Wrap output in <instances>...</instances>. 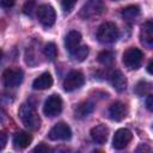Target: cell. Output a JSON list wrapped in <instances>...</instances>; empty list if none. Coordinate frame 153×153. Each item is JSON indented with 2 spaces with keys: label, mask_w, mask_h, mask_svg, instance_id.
I'll return each mask as SVG.
<instances>
[{
  "label": "cell",
  "mask_w": 153,
  "mask_h": 153,
  "mask_svg": "<svg viewBox=\"0 0 153 153\" xmlns=\"http://www.w3.org/2000/svg\"><path fill=\"white\" fill-rule=\"evenodd\" d=\"M1 56H2V51L0 50V59H1Z\"/></svg>",
  "instance_id": "31"
},
{
  "label": "cell",
  "mask_w": 153,
  "mask_h": 153,
  "mask_svg": "<svg viewBox=\"0 0 153 153\" xmlns=\"http://www.w3.org/2000/svg\"><path fill=\"white\" fill-rule=\"evenodd\" d=\"M128 115V109L126 106V104L121 103V102H115L114 104H111L109 106V116L111 120L115 121H122L123 118H126Z\"/></svg>",
  "instance_id": "11"
},
{
  "label": "cell",
  "mask_w": 153,
  "mask_h": 153,
  "mask_svg": "<svg viewBox=\"0 0 153 153\" xmlns=\"http://www.w3.org/2000/svg\"><path fill=\"white\" fill-rule=\"evenodd\" d=\"M152 90V85L147 81H139L135 86V92L139 96H145V94H149Z\"/></svg>",
  "instance_id": "21"
},
{
  "label": "cell",
  "mask_w": 153,
  "mask_h": 153,
  "mask_svg": "<svg viewBox=\"0 0 153 153\" xmlns=\"http://www.w3.org/2000/svg\"><path fill=\"white\" fill-rule=\"evenodd\" d=\"M33 6H35V1L33 0H27L23 7V11L25 14H29L31 16L32 14V11H33Z\"/></svg>",
  "instance_id": "25"
},
{
  "label": "cell",
  "mask_w": 153,
  "mask_h": 153,
  "mask_svg": "<svg viewBox=\"0 0 153 153\" xmlns=\"http://www.w3.org/2000/svg\"><path fill=\"white\" fill-rule=\"evenodd\" d=\"M133 135H131V131L127 128H121L118 129L115 135H114V139H112V146L114 148L116 149H123L128 146V143L130 142Z\"/></svg>",
  "instance_id": "10"
},
{
  "label": "cell",
  "mask_w": 153,
  "mask_h": 153,
  "mask_svg": "<svg viewBox=\"0 0 153 153\" xmlns=\"http://www.w3.org/2000/svg\"><path fill=\"white\" fill-rule=\"evenodd\" d=\"M121 14H122L123 19H126L128 22H131L140 14V7L137 5H129V6H127L122 10Z\"/></svg>",
  "instance_id": "18"
},
{
  "label": "cell",
  "mask_w": 153,
  "mask_h": 153,
  "mask_svg": "<svg viewBox=\"0 0 153 153\" xmlns=\"http://www.w3.org/2000/svg\"><path fill=\"white\" fill-rule=\"evenodd\" d=\"M88 55V48L86 45H82V47H78L75 48L73 51H71V56L74 61L76 62H81L84 61Z\"/></svg>",
  "instance_id": "20"
},
{
  "label": "cell",
  "mask_w": 153,
  "mask_h": 153,
  "mask_svg": "<svg viewBox=\"0 0 153 153\" xmlns=\"http://www.w3.org/2000/svg\"><path fill=\"white\" fill-rule=\"evenodd\" d=\"M48 151H49V147L45 146L44 143H41V145H38L37 147L33 148V152H48Z\"/></svg>",
  "instance_id": "28"
},
{
  "label": "cell",
  "mask_w": 153,
  "mask_h": 153,
  "mask_svg": "<svg viewBox=\"0 0 153 153\" xmlns=\"http://www.w3.org/2000/svg\"><path fill=\"white\" fill-rule=\"evenodd\" d=\"M143 54L137 48H129L123 53V63L128 69H137L141 66Z\"/></svg>",
  "instance_id": "4"
},
{
  "label": "cell",
  "mask_w": 153,
  "mask_h": 153,
  "mask_svg": "<svg viewBox=\"0 0 153 153\" xmlns=\"http://www.w3.org/2000/svg\"><path fill=\"white\" fill-rule=\"evenodd\" d=\"M148 73H152V61H151L149 65H148Z\"/></svg>",
  "instance_id": "30"
},
{
  "label": "cell",
  "mask_w": 153,
  "mask_h": 153,
  "mask_svg": "<svg viewBox=\"0 0 153 153\" xmlns=\"http://www.w3.org/2000/svg\"><path fill=\"white\" fill-rule=\"evenodd\" d=\"M141 42L147 48H152L153 45V23L149 20L141 26Z\"/></svg>",
  "instance_id": "13"
},
{
  "label": "cell",
  "mask_w": 153,
  "mask_h": 153,
  "mask_svg": "<svg viewBox=\"0 0 153 153\" xmlns=\"http://www.w3.org/2000/svg\"><path fill=\"white\" fill-rule=\"evenodd\" d=\"M16 0H0V6L4 8H10L14 5Z\"/></svg>",
  "instance_id": "26"
},
{
  "label": "cell",
  "mask_w": 153,
  "mask_h": 153,
  "mask_svg": "<svg viewBox=\"0 0 153 153\" xmlns=\"http://www.w3.org/2000/svg\"><path fill=\"white\" fill-rule=\"evenodd\" d=\"M75 4H76V0H61V5L65 12H71L75 6Z\"/></svg>",
  "instance_id": "24"
},
{
  "label": "cell",
  "mask_w": 153,
  "mask_h": 153,
  "mask_svg": "<svg viewBox=\"0 0 153 153\" xmlns=\"http://www.w3.org/2000/svg\"><path fill=\"white\" fill-rule=\"evenodd\" d=\"M80 42H81V35H80V32H78V31H69V32L67 33L66 38H65L66 49L71 53V51H73L75 48L79 47Z\"/></svg>",
  "instance_id": "14"
},
{
  "label": "cell",
  "mask_w": 153,
  "mask_h": 153,
  "mask_svg": "<svg viewBox=\"0 0 153 153\" xmlns=\"http://www.w3.org/2000/svg\"><path fill=\"white\" fill-rule=\"evenodd\" d=\"M91 137L92 140L96 142V143H105L106 140H108V136H109V129L108 127L103 126V124H99V126H96L91 129Z\"/></svg>",
  "instance_id": "12"
},
{
  "label": "cell",
  "mask_w": 153,
  "mask_h": 153,
  "mask_svg": "<svg viewBox=\"0 0 153 153\" xmlns=\"http://www.w3.org/2000/svg\"><path fill=\"white\" fill-rule=\"evenodd\" d=\"M37 17H38V20L44 26H51L55 23L56 13L53 6L45 4V5H41L37 8Z\"/></svg>",
  "instance_id": "7"
},
{
  "label": "cell",
  "mask_w": 153,
  "mask_h": 153,
  "mask_svg": "<svg viewBox=\"0 0 153 153\" xmlns=\"http://www.w3.org/2000/svg\"><path fill=\"white\" fill-rule=\"evenodd\" d=\"M152 100H153L152 96L148 94V97H147V99H146V105H147V109H148V110H152V109H153V106H152V105H153Z\"/></svg>",
  "instance_id": "29"
},
{
  "label": "cell",
  "mask_w": 153,
  "mask_h": 153,
  "mask_svg": "<svg viewBox=\"0 0 153 153\" xmlns=\"http://www.w3.org/2000/svg\"><path fill=\"white\" fill-rule=\"evenodd\" d=\"M4 84L7 87H17L23 81V72L19 68H8L2 75Z\"/></svg>",
  "instance_id": "8"
},
{
  "label": "cell",
  "mask_w": 153,
  "mask_h": 153,
  "mask_svg": "<svg viewBox=\"0 0 153 153\" xmlns=\"http://www.w3.org/2000/svg\"><path fill=\"white\" fill-rule=\"evenodd\" d=\"M97 37L102 43H114L118 38V29L115 23L105 22L99 26Z\"/></svg>",
  "instance_id": "2"
},
{
  "label": "cell",
  "mask_w": 153,
  "mask_h": 153,
  "mask_svg": "<svg viewBox=\"0 0 153 153\" xmlns=\"http://www.w3.org/2000/svg\"><path fill=\"white\" fill-rule=\"evenodd\" d=\"M110 81H111V85L118 92H122V91H124L127 88V79L124 78V75L120 71H115V72L111 73Z\"/></svg>",
  "instance_id": "16"
},
{
  "label": "cell",
  "mask_w": 153,
  "mask_h": 153,
  "mask_svg": "<svg viewBox=\"0 0 153 153\" xmlns=\"http://www.w3.org/2000/svg\"><path fill=\"white\" fill-rule=\"evenodd\" d=\"M53 85V76L49 73H43L38 78H36L32 82V87L35 90H47Z\"/></svg>",
  "instance_id": "15"
},
{
  "label": "cell",
  "mask_w": 153,
  "mask_h": 153,
  "mask_svg": "<svg viewBox=\"0 0 153 153\" xmlns=\"http://www.w3.org/2000/svg\"><path fill=\"white\" fill-rule=\"evenodd\" d=\"M44 55H45V57L48 59V60H50V61H53V60H55V57H56V55H57V49H56V45L54 44V43H47L45 44V47H44Z\"/></svg>",
  "instance_id": "23"
},
{
  "label": "cell",
  "mask_w": 153,
  "mask_h": 153,
  "mask_svg": "<svg viewBox=\"0 0 153 153\" xmlns=\"http://www.w3.org/2000/svg\"><path fill=\"white\" fill-rule=\"evenodd\" d=\"M31 140H32L31 135L29 133H26V131H18L13 136V143L19 149L26 148L31 143Z\"/></svg>",
  "instance_id": "17"
},
{
  "label": "cell",
  "mask_w": 153,
  "mask_h": 153,
  "mask_svg": "<svg viewBox=\"0 0 153 153\" xmlns=\"http://www.w3.org/2000/svg\"><path fill=\"white\" fill-rule=\"evenodd\" d=\"M93 109H94L93 103H91V102H82L75 109V117L82 118V117L90 115L93 111Z\"/></svg>",
  "instance_id": "19"
},
{
  "label": "cell",
  "mask_w": 153,
  "mask_h": 153,
  "mask_svg": "<svg viewBox=\"0 0 153 153\" xmlns=\"http://www.w3.org/2000/svg\"><path fill=\"white\" fill-rule=\"evenodd\" d=\"M98 61L102 63V65H111L114 62V53L112 51H109V50H104L102 53H99L98 55Z\"/></svg>",
  "instance_id": "22"
},
{
  "label": "cell",
  "mask_w": 153,
  "mask_h": 153,
  "mask_svg": "<svg viewBox=\"0 0 153 153\" xmlns=\"http://www.w3.org/2000/svg\"><path fill=\"white\" fill-rule=\"evenodd\" d=\"M48 136H49V139L50 140H69L71 139V136H72V130H71V128L66 124V123H57V124H55L51 129H50V131H49V134H48Z\"/></svg>",
  "instance_id": "9"
},
{
  "label": "cell",
  "mask_w": 153,
  "mask_h": 153,
  "mask_svg": "<svg viewBox=\"0 0 153 153\" xmlns=\"http://www.w3.org/2000/svg\"><path fill=\"white\" fill-rule=\"evenodd\" d=\"M84 74L79 71H71L63 80V88L67 92H72L84 85Z\"/></svg>",
  "instance_id": "5"
},
{
  "label": "cell",
  "mask_w": 153,
  "mask_h": 153,
  "mask_svg": "<svg viewBox=\"0 0 153 153\" xmlns=\"http://www.w3.org/2000/svg\"><path fill=\"white\" fill-rule=\"evenodd\" d=\"M20 120L23 121V123L25 124L26 128H29L30 130H36L39 128L41 126V118L39 116L37 115L36 110H35V106L32 104H23L19 109V112H18Z\"/></svg>",
  "instance_id": "1"
},
{
  "label": "cell",
  "mask_w": 153,
  "mask_h": 153,
  "mask_svg": "<svg viewBox=\"0 0 153 153\" xmlns=\"http://www.w3.org/2000/svg\"><path fill=\"white\" fill-rule=\"evenodd\" d=\"M7 142V135L5 133H0V151L6 146Z\"/></svg>",
  "instance_id": "27"
},
{
  "label": "cell",
  "mask_w": 153,
  "mask_h": 153,
  "mask_svg": "<svg viewBox=\"0 0 153 153\" xmlns=\"http://www.w3.org/2000/svg\"><path fill=\"white\" fill-rule=\"evenodd\" d=\"M105 11V5L102 0H88L80 10V17L84 19H91L100 16Z\"/></svg>",
  "instance_id": "3"
},
{
  "label": "cell",
  "mask_w": 153,
  "mask_h": 153,
  "mask_svg": "<svg viewBox=\"0 0 153 153\" xmlns=\"http://www.w3.org/2000/svg\"><path fill=\"white\" fill-rule=\"evenodd\" d=\"M62 110V99L59 94H51L48 97L43 105V112L48 117H54L59 115Z\"/></svg>",
  "instance_id": "6"
}]
</instances>
